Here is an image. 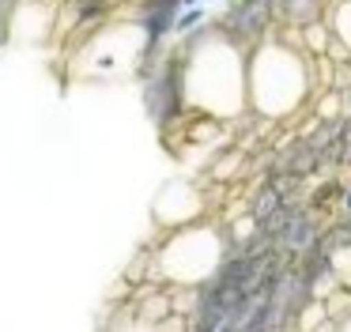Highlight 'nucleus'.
<instances>
[{
  "mask_svg": "<svg viewBox=\"0 0 351 332\" xmlns=\"http://www.w3.org/2000/svg\"><path fill=\"white\" fill-rule=\"evenodd\" d=\"M204 23H208V4L182 8V15H178V23H174V38L193 34V30H197V27H204Z\"/></svg>",
  "mask_w": 351,
  "mask_h": 332,
  "instance_id": "nucleus-12",
  "label": "nucleus"
},
{
  "mask_svg": "<svg viewBox=\"0 0 351 332\" xmlns=\"http://www.w3.org/2000/svg\"><path fill=\"white\" fill-rule=\"evenodd\" d=\"M152 215L162 230H178V226H189L197 219L208 215V200H204V189L189 178H174L155 193L152 200Z\"/></svg>",
  "mask_w": 351,
  "mask_h": 332,
  "instance_id": "nucleus-7",
  "label": "nucleus"
},
{
  "mask_svg": "<svg viewBox=\"0 0 351 332\" xmlns=\"http://www.w3.org/2000/svg\"><path fill=\"white\" fill-rule=\"evenodd\" d=\"M325 23H328V30L351 49V0H332L328 12H325Z\"/></svg>",
  "mask_w": 351,
  "mask_h": 332,
  "instance_id": "nucleus-11",
  "label": "nucleus"
},
{
  "mask_svg": "<svg viewBox=\"0 0 351 332\" xmlns=\"http://www.w3.org/2000/svg\"><path fill=\"white\" fill-rule=\"evenodd\" d=\"M340 332H351V313L343 317V324H340Z\"/></svg>",
  "mask_w": 351,
  "mask_h": 332,
  "instance_id": "nucleus-16",
  "label": "nucleus"
},
{
  "mask_svg": "<svg viewBox=\"0 0 351 332\" xmlns=\"http://www.w3.org/2000/svg\"><path fill=\"white\" fill-rule=\"evenodd\" d=\"M321 57L302 49V38L268 34L250 49V113L283 121L313 98V68Z\"/></svg>",
  "mask_w": 351,
  "mask_h": 332,
  "instance_id": "nucleus-2",
  "label": "nucleus"
},
{
  "mask_svg": "<svg viewBox=\"0 0 351 332\" xmlns=\"http://www.w3.org/2000/svg\"><path fill=\"white\" fill-rule=\"evenodd\" d=\"M332 264H336V279L351 291V246H343L340 253L332 257Z\"/></svg>",
  "mask_w": 351,
  "mask_h": 332,
  "instance_id": "nucleus-13",
  "label": "nucleus"
},
{
  "mask_svg": "<svg viewBox=\"0 0 351 332\" xmlns=\"http://www.w3.org/2000/svg\"><path fill=\"white\" fill-rule=\"evenodd\" d=\"M227 261V234L208 219L167 230L152 253V276L170 287H204L219 276Z\"/></svg>",
  "mask_w": 351,
  "mask_h": 332,
  "instance_id": "nucleus-3",
  "label": "nucleus"
},
{
  "mask_svg": "<svg viewBox=\"0 0 351 332\" xmlns=\"http://www.w3.org/2000/svg\"><path fill=\"white\" fill-rule=\"evenodd\" d=\"M76 53V72L87 80H110V75H136L140 64L147 57V38L140 30L136 19L99 27L91 38H84L80 45H72Z\"/></svg>",
  "mask_w": 351,
  "mask_h": 332,
  "instance_id": "nucleus-4",
  "label": "nucleus"
},
{
  "mask_svg": "<svg viewBox=\"0 0 351 332\" xmlns=\"http://www.w3.org/2000/svg\"><path fill=\"white\" fill-rule=\"evenodd\" d=\"M121 0H61L57 12V34L69 38V45H80L84 38H91L99 27H106L114 19Z\"/></svg>",
  "mask_w": 351,
  "mask_h": 332,
  "instance_id": "nucleus-8",
  "label": "nucleus"
},
{
  "mask_svg": "<svg viewBox=\"0 0 351 332\" xmlns=\"http://www.w3.org/2000/svg\"><path fill=\"white\" fill-rule=\"evenodd\" d=\"M61 0H16L12 4V42L42 45L57 30Z\"/></svg>",
  "mask_w": 351,
  "mask_h": 332,
  "instance_id": "nucleus-9",
  "label": "nucleus"
},
{
  "mask_svg": "<svg viewBox=\"0 0 351 332\" xmlns=\"http://www.w3.org/2000/svg\"><path fill=\"white\" fill-rule=\"evenodd\" d=\"M276 19L280 15H276L272 0H230L223 8V15L215 19V27H219V34H227L230 42L242 45V49H253V45H261L272 34Z\"/></svg>",
  "mask_w": 351,
  "mask_h": 332,
  "instance_id": "nucleus-6",
  "label": "nucleus"
},
{
  "mask_svg": "<svg viewBox=\"0 0 351 332\" xmlns=\"http://www.w3.org/2000/svg\"><path fill=\"white\" fill-rule=\"evenodd\" d=\"M167 329H170V321L162 317V309L152 313V309H144V306L125 309V313L110 324V332H167Z\"/></svg>",
  "mask_w": 351,
  "mask_h": 332,
  "instance_id": "nucleus-10",
  "label": "nucleus"
},
{
  "mask_svg": "<svg viewBox=\"0 0 351 332\" xmlns=\"http://www.w3.org/2000/svg\"><path fill=\"white\" fill-rule=\"evenodd\" d=\"M140 80H144V110L147 117L155 121L159 128L182 125L189 117V91H185V49H162L159 60L140 68Z\"/></svg>",
  "mask_w": 351,
  "mask_h": 332,
  "instance_id": "nucleus-5",
  "label": "nucleus"
},
{
  "mask_svg": "<svg viewBox=\"0 0 351 332\" xmlns=\"http://www.w3.org/2000/svg\"><path fill=\"white\" fill-rule=\"evenodd\" d=\"M189 110L200 117L238 121L250 113V49L204 23L182 38Z\"/></svg>",
  "mask_w": 351,
  "mask_h": 332,
  "instance_id": "nucleus-1",
  "label": "nucleus"
},
{
  "mask_svg": "<svg viewBox=\"0 0 351 332\" xmlns=\"http://www.w3.org/2000/svg\"><path fill=\"white\" fill-rule=\"evenodd\" d=\"M185 8H193V4H215V0H182Z\"/></svg>",
  "mask_w": 351,
  "mask_h": 332,
  "instance_id": "nucleus-15",
  "label": "nucleus"
},
{
  "mask_svg": "<svg viewBox=\"0 0 351 332\" xmlns=\"http://www.w3.org/2000/svg\"><path fill=\"white\" fill-rule=\"evenodd\" d=\"M343 211L351 215V189H343Z\"/></svg>",
  "mask_w": 351,
  "mask_h": 332,
  "instance_id": "nucleus-14",
  "label": "nucleus"
}]
</instances>
